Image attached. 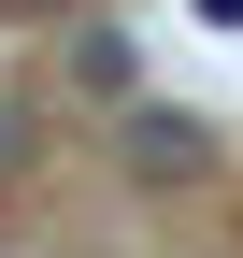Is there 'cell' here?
<instances>
[{
  "instance_id": "cell-2",
  "label": "cell",
  "mask_w": 243,
  "mask_h": 258,
  "mask_svg": "<svg viewBox=\"0 0 243 258\" xmlns=\"http://www.w3.org/2000/svg\"><path fill=\"white\" fill-rule=\"evenodd\" d=\"M72 86H86V101H129V86H143V57L114 43V29H86V43H72Z\"/></svg>"
},
{
  "instance_id": "cell-4",
  "label": "cell",
  "mask_w": 243,
  "mask_h": 258,
  "mask_svg": "<svg viewBox=\"0 0 243 258\" xmlns=\"http://www.w3.org/2000/svg\"><path fill=\"white\" fill-rule=\"evenodd\" d=\"M0 15H72V0H0Z\"/></svg>"
},
{
  "instance_id": "cell-3",
  "label": "cell",
  "mask_w": 243,
  "mask_h": 258,
  "mask_svg": "<svg viewBox=\"0 0 243 258\" xmlns=\"http://www.w3.org/2000/svg\"><path fill=\"white\" fill-rule=\"evenodd\" d=\"M29 172V101H0V186Z\"/></svg>"
},
{
  "instance_id": "cell-1",
  "label": "cell",
  "mask_w": 243,
  "mask_h": 258,
  "mask_svg": "<svg viewBox=\"0 0 243 258\" xmlns=\"http://www.w3.org/2000/svg\"><path fill=\"white\" fill-rule=\"evenodd\" d=\"M114 158H129V186H186V172H215V129L200 115H129Z\"/></svg>"
}]
</instances>
